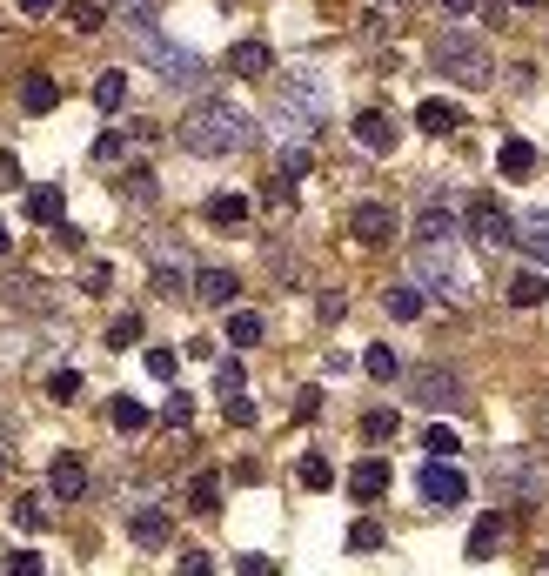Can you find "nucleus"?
I'll return each mask as SVG.
<instances>
[{
    "label": "nucleus",
    "instance_id": "1",
    "mask_svg": "<svg viewBox=\"0 0 549 576\" xmlns=\"http://www.w3.org/2000/svg\"><path fill=\"white\" fill-rule=\"evenodd\" d=\"M181 148L201 161H221V155H248L255 148V121L242 108H228V101H201L188 121H181Z\"/></svg>",
    "mask_w": 549,
    "mask_h": 576
},
{
    "label": "nucleus",
    "instance_id": "2",
    "mask_svg": "<svg viewBox=\"0 0 549 576\" xmlns=\"http://www.w3.org/2000/svg\"><path fill=\"white\" fill-rule=\"evenodd\" d=\"M429 61H436V74H449V81H462V88H489V74H496L489 47L476 41V34H462V27H449V34L429 41Z\"/></svg>",
    "mask_w": 549,
    "mask_h": 576
},
{
    "label": "nucleus",
    "instance_id": "3",
    "mask_svg": "<svg viewBox=\"0 0 549 576\" xmlns=\"http://www.w3.org/2000/svg\"><path fill=\"white\" fill-rule=\"evenodd\" d=\"M416 288H422V295L436 288L442 302H456V309H469V302H476V275L456 262V242L416 248Z\"/></svg>",
    "mask_w": 549,
    "mask_h": 576
},
{
    "label": "nucleus",
    "instance_id": "4",
    "mask_svg": "<svg viewBox=\"0 0 549 576\" xmlns=\"http://www.w3.org/2000/svg\"><path fill=\"white\" fill-rule=\"evenodd\" d=\"M543 483H549V469L536 449H496L489 456V489L503 503H543Z\"/></svg>",
    "mask_w": 549,
    "mask_h": 576
},
{
    "label": "nucleus",
    "instance_id": "5",
    "mask_svg": "<svg viewBox=\"0 0 549 576\" xmlns=\"http://www.w3.org/2000/svg\"><path fill=\"white\" fill-rule=\"evenodd\" d=\"M275 108H282V121H295V134H315V121L329 114V88L315 74H282L275 81Z\"/></svg>",
    "mask_w": 549,
    "mask_h": 576
},
{
    "label": "nucleus",
    "instance_id": "6",
    "mask_svg": "<svg viewBox=\"0 0 549 576\" xmlns=\"http://www.w3.org/2000/svg\"><path fill=\"white\" fill-rule=\"evenodd\" d=\"M134 47L161 67V81H168V88H201V81H208L201 54H188V47H175V41H161V34H134Z\"/></svg>",
    "mask_w": 549,
    "mask_h": 576
},
{
    "label": "nucleus",
    "instance_id": "7",
    "mask_svg": "<svg viewBox=\"0 0 549 576\" xmlns=\"http://www.w3.org/2000/svg\"><path fill=\"white\" fill-rule=\"evenodd\" d=\"M409 396H416L422 409H442V416H462V409H469V389H462V376H456V369H436V362L409 376Z\"/></svg>",
    "mask_w": 549,
    "mask_h": 576
},
{
    "label": "nucleus",
    "instance_id": "8",
    "mask_svg": "<svg viewBox=\"0 0 549 576\" xmlns=\"http://www.w3.org/2000/svg\"><path fill=\"white\" fill-rule=\"evenodd\" d=\"M349 235L362 248L396 242V208H389V201H355V208H349Z\"/></svg>",
    "mask_w": 549,
    "mask_h": 576
},
{
    "label": "nucleus",
    "instance_id": "9",
    "mask_svg": "<svg viewBox=\"0 0 549 576\" xmlns=\"http://www.w3.org/2000/svg\"><path fill=\"white\" fill-rule=\"evenodd\" d=\"M462 496H469V476L456 463H422V503L429 510H456Z\"/></svg>",
    "mask_w": 549,
    "mask_h": 576
},
{
    "label": "nucleus",
    "instance_id": "10",
    "mask_svg": "<svg viewBox=\"0 0 549 576\" xmlns=\"http://www.w3.org/2000/svg\"><path fill=\"white\" fill-rule=\"evenodd\" d=\"M355 141H362L369 155H396V141H402L396 114H389V108H362V114H355Z\"/></svg>",
    "mask_w": 549,
    "mask_h": 576
},
{
    "label": "nucleus",
    "instance_id": "11",
    "mask_svg": "<svg viewBox=\"0 0 549 576\" xmlns=\"http://www.w3.org/2000/svg\"><path fill=\"white\" fill-rule=\"evenodd\" d=\"M469 235H476V248H489V255H496V248H509V215H503L489 195L469 201Z\"/></svg>",
    "mask_w": 549,
    "mask_h": 576
},
{
    "label": "nucleus",
    "instance_id": "12",
    "mask_svg": "<svg viewBox=\"0 0 549 576\" xmlns=\"http://www.w3.org/2000/svg\"><path fill=\"white\" fill-rule=\"evenodd\" d=\"M228 74L268 81V74H275V47H268V41H235V47H228Z\"/></svg>",
    "mask_w": 549,
    "mask_h": 576
},
{
    "label": "nucleus",
    "instance_id": "13",
    "mask_svg": "<svg viewBox=\"0 0 549 576\" xmlns=\"http://www.w3.org/2000/svg\"><path fill=\"white\" fill-rule=\"evenodd\" d=\"M188 295H195V302H208V309H228V302L242 295V282H235L228 268H201L195 282H188Z\"/></svg>",
    "mask_w": 549,
    "mask_h": 576
},
{
    "label": "nucleus",
    "instance_id": "14",
    "mask_svg": "<svg viewBox=\"0 0 549 576\" xmlns=\"http://www.w3.org/2000/svg\"><path fill=\"white\" fill-rule=\"evenodd\" d=\"M81 489H88V469L74 463V456H54V469H47V496H54V503H81Z\"/></svg>",
    "mask_w": 549,
    "mask_h": 576
},
{
    "label": "nucleus",
    "instance_id": "15",
    "mask_svg": "<svg viewBox=\"0 0 549 576\" xmlns=\"http://www.w3.org/2000/svg\"><path fill=\"white\" fill-rule=\"evenodd\" d=\"M509 242H523L529 255L549 268V215H543V208H529L523 222H509Z\"/></svg>",
    "mask_w": 549,
    "mask_h": 576
},
{
    "label": "nucleus",
    "instance_id": "16",
    "mask_svg": "<svg viewBox=\"0 0 549 576\" xmlns=\"http://www.w3.org/2000/svg\"><path fill=\"white\" fill-rule=\"evenodd\" d=\"M436 242H456V215H449L442 201H429L416 215V248H436Z\"/></svg>",
    "mask_w": 549,
    "mask_h": 576
},
{
    "label": "nucleus",
    "instance_id": "17",
    "mask_svg": "<svg viewBox=\"0 0 549 576\" xmlns=\"http://www.w3.org/2000/svg\"><path fill=\"white\" fill-rule=\"evenodd\" d=\"M128 536L141 543V550H161V543H168V510H154V503H141V510L128 516Z\"/></svg>",
    "mask_w": 549,
    "mask_h": 576
},
{
    "label": "nucleus",
    "instance_id": "18",
    "mask_svg": "<svg viewBox=\"0 0 549 576\" xmlns=\"http://www.w3.org/2000/svg\"><path fill=\"white\" fill-rule=\"evenodd\" d=\"M349 496H355V503L389 496V463H375V456H369V463H355V469H349Z\"/></svg>",
    "mask_w": 549,
    "mask_h": 576
},
{
    "label": "nucleus",
    "instance_id": "19",
    "mask_svg": "<svg viewBox=\"0 0 549 576\" xmlns=\"http://www.w3.org/2000/svg\"><path fill=\"white\" fill-rule=\"evenodd\" d=\"M416 128H422V134H456V128H462V108H456V101H436V94H429V101L416 108Z\"/></svg>",
    "mask_w": 549,
    "mask_h": 576
},
{
    "label": "nucleus",
    "instance_id": "20",
    "mask_svg": "<svg viewBox=\"0 0 549 576\" xmlns=\"http://www.w3.org/2000/svg\"><path fill=\"white\" fill-rule=\"evenodd\" d=\"M509 536V516H483L476 530H469V563H489L496 556V543Z\"/></svg>",
    "mask_w": 549,
    "mask_h": 576
},
{
    "label": "nucleus",
    "instance_id": "21",
    "mask_svg": "<svg viewBox=\"0 0 549 576\" xmlns=\"http://www.w3.org/2000/svg\"><path fill=\"white\" fill-rule=\"evenodd\" d=\"M382 309L396 315V322H422V309H429V295H422L416 282H402V288H389V295H382Z\"/></svg>",
    "mask_w": 549,
    "mask_h": 576
},
{
    "label": "nucleus",
    "instance_id": "22",
    "mask_svg": "<svg viewBox=\"0 0 549 576\" xmlns=\"http://www.w3.org/2000/svg\"><path fill=\"white\" fill-rule=\"evenodd\" d=\"M496 168H503L509 181H523V175H536V148H529L523 134H516V141H503V155H496Z\"/></svg>",
    "mask_w": 549,
    "mask_h": 576
},
{
    "label": "nucleus",
    "instance_id": "23",
    "mask_svg": "<svg viewBox=\"0 0 549 576\" xmlns=\"http://www.w3.org/2000/svg\"><path fill=\"white\" fill-rule=\"evenodd\" d=\"M54 101H61V88H54V74H27V81H21V108H27V114H47Z\"/></svg>",
    "mask_w": 549,
    "mask_h": 576
},
{
    "label": "nucleus",
    "instance_id": "24",
    "mask_svg": "<svg viewBox=\"0 0 549 576\" xmlns=\"http://www.w3.org/2000/svg\"><path fill=\"white\" fill-rule=\"evenodd\" d=\"M114 21L128 27V41L134 34H154V0H114Z\"/></svg>",
    "mask_w": 549,
    "mask_h": 576
},
{
    "label": "nucleus",
    "instance_id": "25",
    "mask_svg": "<svg viewBox=\"0 0 549 576\" xmlns=\"http://www.w3.org/2000/svg\"><path fill=\"white\" fill-rule=\"evenodd\" d=\"M27 215H34L41 228H54V222H61V188H54V181H41V188L27 195Z\"/></svg>",
    "mask_w": 549,
    "mask_h": 576
},
{
    "label": "nucleus",
    "instance_id": "26",
    "mask_svg": "<svg viewBox=\"0 0 549 576\" xmlns=\"http://www.w3.org/2000/svg\"><path fill=\"white\" fill-rule=\"evenodd\" d=\"M543 275H549V268H543ZM543 275H536V268H523V275L509 282V302H516V309H536V302L549 295V282H543Z\"/></svg>",
    "mask_w": 549,
    "mask_h": 576
},
{
    "label": "nucleus",
    "instance_id": "27",
    "mask_svg": "<svg viewBox=\"0 0 549 576\" xmlns=\"http://www.w3.org/2000/svg\"><path fill=\"white\" fill-rule=\"evenodd\" d=\"M422 449H429V463H456V429L449 422H429V436H422Z\"/></svg>",
    "mask_w": 549,
    "mask_h": 576
},
{
    "label": "nucleus",
    "instance_id": "28",
    "mask_svg": "<svg viewBox=\"0 0 549 576\" xmlns=\"http://www.w3.org/2000/svg\"><path fill=\"white\" fill-rule=\"evenodd\" d=\"M228 342H235V349H255V342H262V315L235 309V315H228Z\"/></svg>",
    "mask_w": 549,
    "mask_h": 576
},
{
    "label": "nucleus",
    "instance_id": "29",
    "mask_svg": "<svg viewBox=\"0 0 549 576\" xmlns=\"http://www.w3.org/2000/svg\"><path fill=\"white\" fill-rule=\"evenodd\" d=\"M108 422H114V429H121V436H134V429H148V409H141V402H134V396H114Z\"/></svg>",
    "mask_w": 549,
    "mask_h": 576
},
{
    "label": "nucleus",
    "instance_id": "30",
    "mask_svg": "<svg viewBox=\"0 0 549 576\" xmlns=\"http://www.w3.org/2000/svg\"><path fill=\"white\" fill-rule=\"evenodd\" d=\"M67 21H74V34H101V27H108V7H101V0H74Z\"/></svg>",
    "mask_w": 549,
    "mask_h": 576
},
{
    "label": "nucleus",
    "instance_id": "31",
    "mask_svg": "<svg viewBox=\"0 0 549 576\" xmlns=\"http://www.w3.org/2000/svg\"><path fill=\"white\" fill-rule=\"evenodd\" d=\"M154 295H188V268L168 255V262H154Z\"/></svg>",
    "mask_w": 549,
    "mask_h": 576
},
{
    "label": "nucleus",
    "instance_id": "32",
    "mask_svg": "<svg viewBox=\"0 0 549 576\" xmlns=\"http://www.w3.org/2000/svg\"><path fill=\"white\" fill-rule=\"evenodd\" d=\"M208 222H228V228H235V222H248V195H215V201H208Z\"/></svg>",
    "mask_w": 549,
    "mask_h": 576
},
{
    "label": "nucleus",
    "instance_id": "33",
    "mask_svg": "<svg viewBox=\"0 0 549 576\" xmlns=\"http://www.w3.org/2000/svg\"><path fill=\"white\" fill-rule=\"evenodd\" d=\"M188 503H195V510H221V476H215V469H201V476H195Z\"/></svg>",
    "mask_w": 549,
    "mask_h": 576
},
{
    "label": "nucleus",
    "instance_id": "34",
    "mask_svg": "<svg viewBox=\"0 0 549 576\" xmlns=\"http://www.w3.org/2000/svg\"><path fill=\"white\" fill-rule=\"evenodd\" d=\"M275 161H282V181H302L308 168H315V155H308L302 141H288V148H282V155H275Z\"/></svg>",
    "mask_w": 549,
    "mask_h": 576
},
{
    "label": "nucleus",
    "instance_id": "35",
    "mask_svg": "<svg viewBox=\"0 0 549 576\" xmlns=\"http://www.w3.org/2000/svg\"><path fill=\"white\" fill-rule=\"evenodd\" d=\"M94 101H101V108H121V101H128V74H101V81H94Z\"/></svg>",
    "mask_w": 549,
    "mask_h": 576
},
{
    "label": "nucleus",
    "instance_id": "36",
    "mask_svg": "<svg viewBox=\"0 0 549 576\" xmlns=\"http://www.w3.org/2000/svg\"><path fill=\"white\" fill-rule=\"evenodd\" d=\"M14 523H21V530H47V496H21V503H14Z\"/></svg>",
    "mask_w": 549,
    "mask_h": 576
},
{
    "label": "nucleus",
    "instance_id": "37",
    "mask_svg": "<svg viewBox=\"0 0 549 576\" xmlns=\"http://www.w3.org/2000/svg\"><path fill=\"white\" fill-rule=\"evenodd\" d=\"M81 295H114V268L108 262H88V268H81Z\"/></svg>",
    "mask_w": 549,
    "mask_h": 576
},
{
    "label": "nucleus",
    "instance_id": "38",
    "mask_svg": "<svg viewBox=\"0 0 549 576\" xmlns=\"http://www.w3.org/2000/svg\"><path fill=\"white\" fill-rule=\"evenodd\" d=\"M362 369H369L375 382H389V376H396V349H389V342H375V349L362 355Z\"/></svg>",
    "mask_w": 549,
    "mask_h": 576
},
{
    "label": "nucleus",
    "instance_id": "39",
    "mask_svg": "<svg viewBox=\"0 0 549 576\" xmlns=\"http://www.w3.org/2000/svg\"><path fill=\"white\" fill-rule=\"evenodd\" d=\"M362 436H369V443H389V436H396V409H369V416H362Z\"/></svg>",
    "mask_w": 549,
    "mask_h": 576
},
{
    "label": "nucleus",
    "instance_id": "40",
    "mask_svg": "<svg viewBox=\"0 0 549 576\" xmlns=\"http://www.w3.org/2000/svg\"><path fill=\"white\" fill-rule=\"evenodd\" d=\"M47 396L74 402V396H81V369H54V376H47Z\"/></svg>",
    "mask_w": 549,
    "mask_h": 576
},
{
    "label": "nucleus",
    "instance_id": "41",
    "mask_svg": "<svg viewBox=\"0 0 549 576\" xmlns=\"http://www.w3.org/2000/svg\"><path fill=\"white\" fill-rule=\"evenodd\" d=\"M121 195L128 201H154V175L148 168H128V175H121Z\"/></svg>",
    "mask_w": 549,
    "mask_h": 576
},
{
    "label": "nucleus",
    "instance_id": "42",
    "mask_svg": "<svg viewBox=\"0 0 549 576\" xmlns=\"http://www.w3.org/2000/svg\"><path fill=\"white\" fill-rule=\"evenodd\" d=\"M128 342H141V315H114V329H108V349H128Z\"/></svg>",
    "mask_w": 549,
    "mask_h": 576
},
{
    "label": "nucleus",
    "instance_id": "43",
    "mask_svg": "<svg viewBox=\"0 0 549 576\" xmlns=\"http://www.w3.org/2000/svg\"><path fill=\"white\" fill-rule=\"evenodd\" d=\"M349 550H382V523H375V516H362L349 530Z\"/></svg>",
    "mask_w": 549,
    "mask_h": 576
},
{
    "label": "nucleus",
    "instance_id": "44",
    "mask_svg": "<svg viewBox=\"0 0 549 576\" xmlns=\"http://www.w3.org/2000/svg\"><path fill=\"white\" fill-rule=\"evenodd\" d=\"M175 369H181L175 349H148V376H154V382H175Z\"/></svg>",
    "mask_w": 549,
    "mask_h": 576
},
{
    "label": "nucleus",
    "instance_id": "45",
    "mask_svg": "<svg viewBox=\"0 0 549 576\" xmlns=\"http://www.w3.org/2000/svg\"><path fill=\"white\" fill-rule=\"evenodd\" d=\"M329 483H335V469L322 456H302V489H329Z\"/></svg>",
    "mask_w": 549,
    "mask_h": 576
},
{
    "label": "nucleus",
    "instance_id": "46",
    "mask_svg": "<svg viewBox=\"0 0 549 576\" xmlns=\"http://www.w3.org/2000/svg\"><path fill=\"white\" fill-rule=\"evenodd\" d=\"M215 396H242V362H215Z\"/></svg>",
    "mask_w": 549,
    "mask_h": 576
},
{
    "label": "nucleus",
    "instance_id": "47",
    "mask_svg": "<svg viewBox=\"0 0 549 576\" xmlns=\"http://www.w3.org/2000/svg\"><path fill=\"white\" fill-rule=\"evenodd\" d=\"M228 422H235V429H255V422H262V409H255L248 396H228Z\"/></svg>",
    "mask_w": 549,
    "mask_h": 576
},
{
    "label": "nucleus",
    "instance_id": "48",
    "mask_svg": "<svg viewBox=\"0 0 549 576\" xmlns=\"http://www.w3.org/2000/svg\"><path fill=\"white\" fill-rule=\"evenodd\" d=\"M7 576H41V556H34V550H14V556H7Z\"/></svg>",
    "mask_w": 549,
    "mask_h": 576
},
{
    "label": "nucleus",
    "instance_id": "49",
    "mask_svg": "<svg viewBox=\"0 0 549 576\" xmlns=\"http://www.w3.org/2000/svg\"><path fill=\"white\" fill-rule=\"evenodd\" d=\"M262 201H268V208H288V201H295V188H288V181H262Z\"/></svg>",
    "mask_w": 549,
    "mask_h": 576
},
{
    "label": "nucleus",
    "instance_id": "50",
    "mask_svg": "<svg viewBox=\"0 0 549 576\" xmlns=\"http://www.w3.org/2000/svg\"><path fill=\"white\" fill-rule=\"evenodd\" d=\"M188 416H195V402H188V396L168 402V429H188Z\"/></svg>",
    "mask_w": 549,
    "mask_h": 576
},
{
    "label": "nucleus",
    "instance_id": "51",
    "mask_svg": "<svg viewBox=\"0 0 549 576\" xmlns=\"http://www.w3.org/2000/svg\"><path fill=\"white\" fill-rule=\"evenodd\" d=\"M235 576H275V570H268V556H242V563H235Z\"/></svg>",
    "mask_w": 549,
    "mask_h": 576
},
{
    "label": "nucleus",
    "instance_id": "52",
    "mask_svg": "<svg viewBox=\"0 0 549 576\" xmlns=\"http://www.w3.org/2000/svg\"><path fill=\"white\" fill-rule=\"evenodd\" d=\"M0 188H21V161L14 155H0Z\"/></svg>",
    "mask_w": 549,
    "mask_h": 576
},
{
    "label": "nucleus",
    "instance_id": "53",
    "mask_svg": "<svg viewBox=\"0 0 549 576\" xmlns=\"http://www.w3.org/2000/svg\"><path fill=\"white\" fill-rule=\"evenodd\" d=\"M54 7H61V0H21V14H27V21H41V14H54Z\"/></svg>",
    "mask_w": 549,
    "mask_h": 576
},
{
    "label": "nucleus",
    "instance_id": "54",
    "mask_svg": "<svg viewBox=\"0 0 549 576\" xmlns=\"http://www.w3.org/2000/svg\"><path fill=\"white\" fill-rule=\"evenodd\" d=\"M181 576H215V563H208V556H188V563H181Z\"/></svg>",
    "mask_w": 549,
    "mask_h": 576
},
{
    "label": "nucleus",
    "instance_id": "55",
    "mask_svg": "<svg viewBox=\"0 0 549 576\" xmlns=\"http://www.w3.org/2000/svg\"><path fill=\"white\" fill-rule=\"evenodd\" d=\"M442 14H476V0H442Z\"/></svg>",
    "mask_w": 549,
    "mask_h": 576
},
{
    "label": "nucleus",
    "instance_id": "56",
    "mask_svg": "<svg viewBox=\"0 0 549 576\" xmlns=\"http://www.w3.org/2000/svg\"><path fill=\"white\" fill-rule=\"evenodd\" d=\"M536 416H543V436H549V396H543V409H536Z\"/></svg>",
    "mask_w": 549,
    "mask_h": 576
},
{
    "label": "nucleus",
    "instance_id": "57",
    "mask_svg": "<svg viewBox=\"0 0 549 576\" xmlns=\"http://www.w3.org/2000/svg\"><path fill=\"white\" fill-rule=\"evenodd\" d=\"M7 242H14V235H7V222H0V255H7Z\"/></svg>",
    "mask_w": 549,
    "mask_h": 576
},
{
    "label": "nucleus",
    "instance_id": "58",
    "mask_svg": "<svg viewBox=\"0 0 549 576\" xmlns=\"http://www.w3.org/2000/svg\"><path fill=\"white\" fill-rule=\"evenodd\" d=\"M516 7H543V0H516Z\"/></svg>",
    "mask_w": 549,
    "mask_h": 576
},
{
    "label": "nucleus",
    "instance_id": "59",
    "mask_svg": "<svg viewBox=\"0 0 549 576\" xmlns=\"http://www.w3.org/2000/svg\"><path fill=\"white\" fill-rule=\"evenodd\" d=\"M382 7H396V0H382Z\"/></svg>",
    "mask_w": 549,
    "mask_h": 576
}]
</instances>
